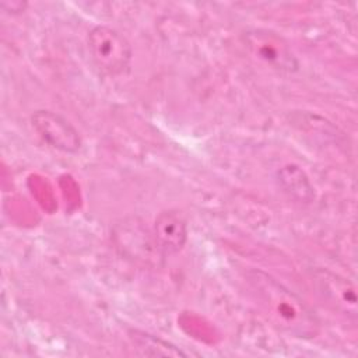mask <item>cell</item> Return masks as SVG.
Here are the masks:
<instances>
[{"label":"cell","mask_w":358,"mask_h":358,"mask_svg":"<svg viewBox=\"0 0 358 358\" xmlns=\"http://www.w3.org/2000/svg\"><path fill=\"white\" fill-rule=\"evenodd\" d=\"M129 338L136 351L144 357H186V352L175 344L145 331L130 330Z\"/></svg>","instance_id":"cell-7"},{"label":"cell","mask_w":358,"mask_h":358,"mask_svg":"<svg viewBox=\"0 0 358 358\" xmlns=\"http://www.w3.org/2000/svg\"><path fill=\"white\" fill-rule=\"evenodd\" d=\"M278 183L291 199L298 201H310L313 196L309 179L295 165H287L278 171Z\"/></svg>","instance_id":"cell-8"},{"label":"cell","mask_w":358,"mask_h":358,"mask_svg":"<svg viewBox=\"0 0 358 358\" xmlns=\"http://www.w3.org/2000/svg\"><path fill=\"white\" fill-rule=\"evenodd\" d=\"M31 123L38 136L52 148L66 154H76L81 148L80 133L62 115L46 109L35 110Z\"/></svg>","instance_id":"cell-5"},{"label":"cell","mask_w":358,"mask_h":358,"mask_svg":"<svg viewBox=\"0 0 358 358\" xmlns=\"http://www.w3.org/2000/svg\"><path fill=\"white\" fill-rule=\"evenodd\" d=\"M313 285L326 306L348 319H357L355 287L345 277L320 268L313 273Z\"/></svg>","instance_id":"cell-4"},{"label":"cell","mask_w":358,"mask_h":358,"mask_svg":"<svg viewBox=\"0 0 358 358\" xmlns=\"http://www.w3.org/2000/svg\"><path fill=\"white\" fill-rule=\"evenodd\" d=\"M152 236L154 245L162 256L176 255L187 242L186 220L178 211H162L154 221Z\"/></svg>","instance_id":"cell-6"},{"label":"cell","mask_w":358,"mask_h":358,"mask_svg":"<svg viewBox=\"0 0 358 358\" xmlns=\"http://www.w3.org/2000/svg\"><path fill=\"white\" fill-rule=\"evenodd\" d=\"M87 48L91 60L102 74L117 77L127 73L133 56L131 45L115 28L94 27L87 35Z\"/></svg>","instance_id":"cell-2"},{"label":"cell","mask_w":358,"mask_h":358,"mask_svg":"<svg viewBox=\"0 0 358 358\" xmlns=\"http://www.w3.org/2000/svg\"><path fill=\"white\" fill-rule=\"evenodd\" d=\"M241 41L257 63L273 71L292 74L299 69V62L287 39L271 29H248L242 34Z\"/></svg>","instance_id":"cell-3"},{"label":"cell","mask_w":358,"mask_h":358,"mask_svg":"<svg viewBox=\"0 0 358 358\" xmlns=\"http://www.w3.org/2000/svg\"><path fill=\"white\" fill-rule=\"evenodd\" d=\"M246 287L267 320L282 333L309 340L320 330L315 312L291 289L262 270L246 273Z\"/></svg>","instance_id":"cell-1"},{"label":"cell","mask_w":358,"mask_h":358,"mask_svg":"<svg viewBox=\"0 0 358 358\" xmlns=\"http://www.w3.org/2000/svg\"><path fill=\"white\" fill-rule=\"evenodd\" d=\"M1 8L10 14H17L25 10L27 3L25 1H18V0H13V1H1L0 3Z\"/></svg>","instance_id":"cell-9"}]
</instances>
